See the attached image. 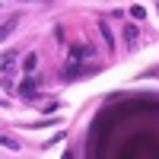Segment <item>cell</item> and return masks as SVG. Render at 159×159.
Returning a JSON list of instances; mask_svg holds the SVG:
<instances>
[{"mask_svg": "<svg viewBox=\"0 0 159 159\" xmlns=\"http://www.w3.org/2000/svg\"><path fill=\"white\" fill-rule=\"evenodd\" d=\"M89 54H92L89 45H70V64H83Z\"/></svg>", "mask_w": 159, "mask_h": 159, "instance_id": "obj_1", "label": "cell"}, {"mask_svg": "<svg viewBox=\"0 0 159 159\" xmlns=\"http://www.w3.org/2000/svg\"><path fill=\"white\" fill-rule=\"evenodd\" d=\"M35 83H38V80H32V76L22 80V83H19V96L22 99H38V86Z\"/></svg>", "mask_w": 159, "mask_h": 159, "instance_id": "obj_2", "label": "cell"}, {"mask_svg": "<svg viewBox=\"0 0 159 159\" xmlns=\"http://www.w3.org/2000/svg\"><path fill=\"white\" fill-rule=\"evenodd\" d=\"M16 57H19L16 51H7V54H3V73H7V70H13V64H16Z\"/></svg>", "mask_w": 159, "mask_h": 159, "instance_id": "obj_3", "label": "cell"}, {"mask_svg": "<svg viewBox=\"0 0 159 159\" xmlns=\"http://www.w3.org/2000/svg\"><path fill=\"white\" fill-rule=\"evenodd\" d=\"M16 22H19V19H16V16H10V19H7V22H3V29H0V35H3V38H7V35H10V32H13V29H16Z\"/></svg>", "mask_w": 159, "mask_h": 159, "instance_id": "obj_4", "label": "cell"}, {"mask_svg": "<svg viewBox=\"0 0 159 159\" xmlns=\"http://www.w3.org/2000/svg\"><path fill=\"white\" fill-rule=\"evenodd\" d=\"M0 143H3V147H10V150H19V143H16V140H13V137H7V134H3V137H0Z\"/></svg>", "mask_w": 159, "mask_h": 159, "instance_id": "obj_5", "label": "cell"}, {"mask_svg": "<svg viewBox=\"0 0 159 159\" xmlns=\"http://www.w3.org/2000/svg\"><path fill=\"white\" fill-rule=\"evenodd\" d=\"M35 64H38V57H35V54H29V57L22 61V67H25V70H35Z\"/></svg>", "mask_w": 159, "mask_h": 159, "instance_id": "obj_6", "label": "cell"}, {"mask_svg": "<svg viewBox=\"0 0 159 159\" xmlns=\"http://www.w3.org/2000/svg\"><path fill=\"white\" fill-rule=\"evenodd\" d=\"M57 108H61V102H48V105H45V108H42V111H45V115H54Z\"/></svg>", "mask_w": 159, "mask_h": 159, "instance_id": "obj_7", "label": "cell"}]
</instances>
